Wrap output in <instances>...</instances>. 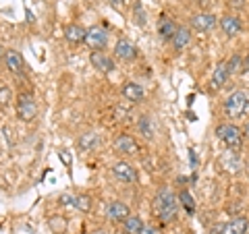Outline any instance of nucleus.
<instances>
[{
	"mask_svg": "<svg viewBox=\"0 0 249 234\" xmlns=\"http://www.w3.org/2000/svg\"><path fill=\"white\" fill-rule=\"evenodd\" d=\"M91 234H106L104 230H96V232H91Z\"/></svg>",
	"mask_w": 249,
	"mask_h": 234,
	"instance_id": "nucleus-34",
	"label": "nucleus"
},
{
	"mask_svg": "<svg viewBox=\"0 0 249 234\" xmlns=\"http://www.w3.org/2000/svg\"><path fill=\"white\" fill-rule=\"evenodd\" d=\"M232 4H235V6H241V4H243V0H232Z\"/></svg>",
	"mask_w": 249,
	"mask_h": 234,
	"instance_id": "nucleus-32",
	"label": "nucleus"
},
{
	"mask_svg": "<svg viewBox=\"0 0 249 234\" xmlns=\"http://www.w3.org/2000/svg\"><path fill=\"white\" fill-rule=\"evenodd\" d=\"M114 151H119L123 155H135L139 151V145L131 135H124L123 133V135L114 139Z\"/></svg>",
	"mask_w": 249,
	"mask_h": 234,
	"instance_id": "nucleus-8",
	"label": "nucleus"
},
{
	"mask_svg": "<svg viewBox=\"0 0 249 234\" xmlns=\"http://www.w3.org/2000/svg\"><path fill=\"white\" fill-rule=\"evenodd\" d=\"M98 135L96 133H85V135H81V139H79V147L83 151H89V150H93V147L98 145Z\"/></svg>",
	"mask_w": 249,
	"mask_h": 234,
	"instance_id": "nucleus-22",
	"label": "nucleus"
},
{
	"mask_svg": "<svg viewBox=\"0 0 249 234\" xmlns=\"http://www.w3.org/2000/svg\"><path fill=\"white\" fill-rule=\"evenodd\" d=\"M220 29L224 31V35L235 37V35L241 33V29H243V23H241V19L235 17V15H224V17L220 19Z\"/></svg>",
	"mask_w": 249,
	"mask_h": 234,
	"instance_id": "nucleus-11",
	"label": "nucleus"
},
{
	"mask_svg": "<svg viewBox=\"0 0 249 234\" xmlns=\"http://www.w3.org/2000/svg\"><path fill=\"white\" fill-rule=\"evenodd\" d=\"M13 100V91L6 83H0V106H9Z\"/></svg>",
	"mask_w": 249,
	"mask_h": 234,
	"instance_id": "nucleus-24",
	"label": "nucleus"
},
{
	"mask_svg": "<svg viewBox=\"0 0 249 234\" xmlns=\"http://www.w3.org/2000/svg\"><path fill=\"white\" fill-rule=\"evenodd\" d=\"M154 209H156V214H158L160 222H164V224L173 222V220H177L178 197H175L168 189H162L154 199Z\"/></svg>",
	"mask_w": 249,
	"mask_h": 234,
	"instance_id": "nucleus-1",
	"label": "nucleus"
},
{
	"mask_svg": "<svg viewBox=\"0 0 249 234\" xmlns=\"http://www.w3.org/2000/svg\"><path fill=\"white\" fill-rule=\"evenodd\" d=\"M91 65L93 68H98V71H102V73H112L114 68H116V62L112 56H108L106 52H91Z\"/></svg>",
	"mask_w": 249,
	"mask_h": 234,
	"instance_id": "nucleus-9",
	"label": "nucleus"
},
{
	"mask_svg": "<svg viewBox=\"0 0 249 234\" xmlns=\"http://www.w3.org/2000/svg\"><path fill=\"white\" fill-rule=\"evenodd\" d=\"M17 114L21 120H34L36 114H37V104H36V98L31 93H21L17 98Z\"/></svg>",
	"mask_w": 249,
	"mask_h": 234,
	"instance_id": "nucleus-4",
	"label": "nucleus"
},
{
	"mask_svg": "<svg viewBox=\"0 0 249 234\" xmlns=\"http://www.w3.org/2000/svg\"><path fill=\"white\" fill-rule=\"evenodd\" d=\"M133 17H135V23H137V25H142V27L147 23V17H145V11H143L142 2H135V6H133Z\"/></svg>",
	"mask_w": 249,
	"mask_h": 234,
	"instance_id": "nucleus-25",
	"label": "nucleus"
},
{
	"mask_svg": "<svg viewBox=\"0 0 249 234\" xmlns=\"http://www.w3.org/2000/svg\"><path fill=\"white\" fill-rule=\"evenodd\" d=\"M249 108V98L245 91H232L231 96L224 100V114L229 118H241Z\"/></svg>",
	"mask_w": 249,
	"mask_h": 234,
	"instance_id": "nucleus-2",
	"label": "nucleus"
},
{
	"mask_svg": "<svg viewBox=\"0 0 249 234\" xmlns=\"http://www.w3.org/2000/svg\"><path fill=\"white\" fill-rule=\"evenodd\" d=\"M112 174L119 178L121 183H124V184L137 183V172H135V168L131 166L129 162H116L112 166Z\"/></svg>",
	"mask_w": 249,
	"mask_h": 234,
	"instance_id": "nucleus-7",
	"label": "nucleus"
},
{
	"mask_svg": "<svg viewBox=\"0 0 249 234\" xmlns=\"http://www.w3.org/2000/svg\"><path fill=\"white\" fill-rule=\"evenodd\" d=\"M65 35H67V40L71 44H81V42H85L88 31H85L81 25H75V23H71V25L65 27Z\"/></svg>",
	"mask_w": 249,
	"mask_h": 234,
	"instance_id": "nucleus-18",
	"label": "nucleus"
},
{
	"mask_svg": "<svg viewBox=\"0 0 249 234\" xmlns=\"http://www.w3.org/2000/svg\"><path fill=\"white\" fill-rule=\"evenodd\" d=\"M229 77H231L229 65H227V62H218L216 68H214V73H212V85H214V87H222V85L229 81Z\"/></svg>",
	"mask_w": 249,
	"mask_h": 234,
	"instance_id": "nucleus-16",
	"label": "nucleus"
},
{
	"mask_svg": "<svg viewBox=\"0 0 249 234\" xmlns=\"http://www.w3.org/2000/svg\"><path fill=\"white\" fill-rule=\"evenodd\" d=\"M137 129L139 133L145 137V139H154V133H156V127H154V120L150 116H139L137 120Z\"/></svg>",
	"mask_w": 249,
	"mask_h": 234,
	"instance_id": "nucleus-20",
	"label": "nucleus"
},
{
	"mask_svg": "<svg viewBox=\"0 0 249 234\" xmlns=\"http://www.w3.org/2000/svg\"><path fill=\"white\" fill-rule=\"evenodd\" d=\"M85 44H88L91 50H102L104 46L108 44V31L102 29V27H91V29H88Z\"/></svg>",
	"mask_w": 249,
	"mask_h": 234,
	"instance_id": "nucleus-5",
	"label": "nucleus"
},
{
	"mask_svg": "<svg viewBox=\"0 0 249 234\" xmlns=\"http://www.w3.org/2000/svg\"><path fill=\"white\" fill-rule=\"evenodd\" d=\"M229 68H231V73H237V71H243L245 68V60L239 56V54H235V56H231V60L227 62Z\"/></svg>",
	"mask_w": 249,
	"mask_h": 234,
	"instance_id": "nucleus-26",
	"label": "nucleus"
},
{
	"mask_svg": "<svg viewBox=\"0 0 249 234\" xmlns=\"http://www.w3.org/2000/svg\"><path fill=\"white\" fill-rule=\"evenodd\" d=\"M143 234H160V230L154 228V226H147V228L143 230Z\"/></svg>",
	"mask_w": 249,
	"mask_h": 234,
	"instance_id": "nucleus-30",
	"label": "nucleus"
},
{
	"mask_svg": "<svg viewBox=\"0 0 249 234\" xmlns=\"http://www.w3.org/2000/svg\"><path fill=\"white\" fill-rule=\"evenodd\" d=\"M245 71H249V56L245 58Z\"/></svg>",
	"mask_w": 249,
	"mask_h": 234,
	"instance_id": "nucleus-33",
	"label": "nucleus"
},
{
	"mask_svg": "<svg viewBox=\"0 0 249 234\" xmlns=\"http://www.w3.org/2000/svg\"><path fill=\"white\" fill-rule=\"evenodd\" d=\"M114 56L124 60V62H129V60H133L137 56V50L129 40H119L114 44Z\"/></svg>",
	"mask_w": 249,
	"mask_h": 234,
	"instance_id": "nucleus-12",
	"label": "nucleus"
},
{
	"mask_svg": "<svg viewBox=\"0 0 249 234\" xmlns=\"http://www.w3.org/2000/svg\"><path fill=\"white\" fill-rule=\"evenodd\" d=\"M170 42H173L175 50H183L185 46L191 42V31H189V27H178L177 33H175V37H173Z\"/></svg>",
	"mask_w": 249,
	"mask_h": 234,
	"instance_id": "nucleus-19",
	"label": "nucleus"
},
{
	"mask_svg": "<svg viewBox=\"0 0 249 234\" xmlns=\"http://www.w3.org/2000/svg\"><path fill=\"white\" fill-rule=\"evenodd\" d=\"M129 216H131L129 205L123 203V201H112V203H108V207H106V217L112 222H124Z\"/></svg>",
	"mask_w": 249,
	"mask_h": 234,
	"instance_id": "nucleus-10",
	"label": "nucleus"
},
{
	"mask_svg": "<svg viewBox=\"0 0 249 234\" xmlns=\"http://www.w3.org/2000/svg\"><path fill=\"white\" fill-rule=\"evenodd\" d=\"M249 228V222H247V217L243 216H239V217H232L231 222L227 224H222L220 228H216L214 234H245Z\"/></svg>",
	"mask_w": 249,
	"mask_h": 234,
	"instance_id": "nucleus-6",
	"label": "nucleus"
},
{
	"mask_svg": "<svg viewBox=\"0 0 249 234\" xmlns=\"http://www.w3.org/2000/svg\"><path fill=\"white\" fill-rule=\"evenodd\" d=\"M75 207H77V209H81V212H89V207H91L89 197H85V195H81V197H77Z\"/></svg>",
	"mask_w": 249,
	"mask_h": 234,
	"instance_id": "nucleus-27",
	"label": "nucleus"
},
{
	"mask_svg": "<svg viewBox=\"0 0 249 234\" xmlns=\"http://www.w3.org/2000/svg\"><path fill=\"white\" fill-rule=\"evenodd\" d=\"M216 135L224 145L231 147V150H239V147L243 145V137H245L243 133H241V129L235 127V124H220V127L216 129Z\"/></svg>",
	"mask_w": 249,
	"mask_h": 234,
	"instance_id": "nucleus-3",
	"label": "nucleus"
},
{
	"mask_svg": "<svg viewBox=\"0 0 249 234\" xmlns=\"http://www.w3.org/2000/svg\"><path fill=\"white\" fill-rule=\"evenodd\" d=\"M243 135H245V137H247V139H249V122H247V124H245V129H243Z\"/></svg>",
	"mask_w": 249,
	"mask_h": 234,
	"instance_id": "nucleus-31",
	"label": "nucleus"
},
{
	"mask_svg": "<svg viewBox=\"0 0 249 234\" xmlns=\"http://www.w3.org/2000/svg\"><path fill=\"white\" fill-rule=\"evenodd\" d=\"M143 87L139 83H124V87H123V98L127 100V102L131 104H139L143 100Z\"/></svg>",
	"mask_w": 249,
	"mask_h": 234,
	"instance_id": "nucleus-15",
	"label": "nucleus"
},
{
	"mask_svg": "<svg viewBox=\"0 0 249 234\" xmlns=\"http://www.w3.org/2000/svg\"><path fill=\"white\" fill-rule=\"evenodd\" d=\"M4 65L9 67V71L11 73H25V62H23L21 58V54L19 52H15V50H9V52H4Z\"/></svg>",
	"mask_w": 249,
	"mask_h": 234,
	"instance_id": "nucleus-14",
	"label": "nucleus"
},
{
	"mask_svg": "<svg viewBox=\"0 0 249 234\" xmlns=\"http://www.w3.org/2000/svg\"><path fill=\"white\" fill-rule=\"evenodd\" d=\"M177 25H175V21L173 19H168V17H162L158 21V35H162V40H173L175 33H177Z\"/></svg>",
	"mask_w": 249,
	"mask_h": 234,
	"instance_id": "nucleus-17",
	"label": "nucleus"
},
{
	"mask_svg": "<svg viewBox=\"0 0 249 234\" xmlns=\"http://www.w3.org/2000/svg\"><path fill=\"white\" fill-rule=\"evenodd\" d=\"M50 226H52L54 232H62L67 228V222L62 220V217H58V222H56V216H54V217H50Z\"/></svg>",
	"mask_w": 249,
	"mask_h": 234,
	"instance_id": "nucleus-28",
	"label": "nucleus"
},
{
	"mask_svg": "<svg viewBox=\"0 0 249 234\" xmlns=\"http://www.w3.org/2000/svg\"><path fill=\"white\" fill-rule=\"evenodd\" d=\"M114 9H121V6H124V4H129V0H108Z\"/></svg>",
	"mask_w": 249,
	"mask_h": 234,
	"instance_id": "nucleus-29",
	"label": "nucleus"
},
{
	"mask_svg": "<svg viewBox=\"0 0 249 234\" xmlns=\"http://www.w3.org/2000/svg\"><path fill=\"white\" fill-rule=\"evenodd\" d=\"M119 234H129V232H124V230H123V232H119Z\"/></svg>",
	"mask_w": 249,
	"mask_h": 234,
	"instance_id": "nucleus-35",
	"label": "nucleus"
},
{
	"mask_svg": "<svg viewBox=\"0 0 249 234\" xmlns=\"http://www.w3.org/2000/svg\"><path fill=\"white\" fill-rule=\"evenodd\" d=\"M145 230V226L142 222V217L139 216H129L127 220H124V232H129V234H143Z\"/></svg>",
	"mask_w": 249,
	"mask_h": 234,
	"instance_id": "nucleus-21",
	"label": "nucleus"
},
{
	"mask_svg": "<svg viewBox=\"0 0 249 234\" xmlns=\"http://www.w3.org/2000/svg\"><path fill=\"white\" fill-rule=\"evenodd\" d=\"M214 25H216V17L212 13H199L191 17V27L197 31H210Z\"/></svg>",
	"mask_w": 249,
	"mask_h": 234,
	"instance_id": "nucleus-13",
	"label": "nucleus"
},
{
	"mask_svg": "<svg viewBox=\"0 0 249 234\" xmlns=\"http://www.w3.org/2000/svg\"><path fill=\"white\" fill-rule=\"evenodd\" d=\"M178 203H183V207H185L187 214H193V212H196V201H193V197H191L189 191H181V193H178Z\"/></svg>",
	"mask_w": 249,
	"mask_h": 234,
	"instance_id": "nucleus-23",
	"label": "nucleus"
}]
</instances>
